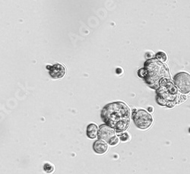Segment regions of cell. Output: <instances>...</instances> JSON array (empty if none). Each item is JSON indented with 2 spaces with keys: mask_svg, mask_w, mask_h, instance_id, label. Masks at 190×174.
<instances>
[{
  "mask_svg": "<svg viewBox=\"0 0 190 174\" xmlns=\"http://www.w3.org/2000/svg\"><path fill=\"white\" fill-rule=\"evenodd\" d=\"M101 116L107 125L112 127L117 133L126 131L130 124V110L122 102H115L104 106Z\"/></svg>",
  "mask_w": 190,
  "mask_h": 174,
  "instance_id": "1",
  "label": "cell"
},
{
  "mask_svg": "<svg viewBox=\"0 0 190 174\" xmlns=\"http://www.w3.org/2000/svg\"><path fill=\"white\" fill-rule=\"evenodd\" d=\"M138 75L145 79L146 82L155 89L160 88L171 79L167 66L156 59L148 60L145 67L138 71Z\"/></svg>",
  "mask_w": 190,
  "mask_h": 174,
  "instance_id": "2",
  "label": "cell"
},
{
  "mask_svg": "<svg viewBox=\"0 0 190 174\" xmlns=\"http://www.w3.org/2000/svg\"><path fill=\"white\" fill-rule=\"evenodd\" d=\"M158 93L160 95L158 98H160V101L158 102L163 105L169 106V104H173L174 105L176 97H178L176 88L173 86L171 81L165 83L160 86V88H158Z\"/></svg>",
  "mask_w": 190,
  "mask_h": 174,
  "instance_id": "3",
  "label": "cell"
},
{
  "mask_svg": "<svg viewBox=\"0 0 190 174\" xmlns=\"http://www.w3.org/2000/svg\"><path fill=\"white\" fill-rule=\"evenodd\" d=\"M132 118L135 126L141 129H147L152 125L153 117L148 111L142 109L134 110Z\"/></svg>",
  "mask_w": 190,
  "mask_h": 174,
  "instance_id": "4",
  "label": "cell"
},
{
  "mask_svg": "<svg viewBox=\"0 0 190 174\" xmlns=\"http://www.w3.org/2000/svg\"><path fill=\"white\" fill-rule=\"evenodd\" d=\"M98 137L101 140L114 146L119 143V138L116 135L115 129L104 124L100 126L98 130Z\"/></svg>",
  "mask_w": 190,
  "mask_h": 174,
  "instance_id": "5",
  "label": "cell"
},
{
  "mask_svg": "<svg viewBox=\"0 0 190 174\" xmlns=\"http://www.w3.org/2000/svg\"><path fill=\"white\" fill-rule=\"evenodd\" d=\"M174 83L176 88L183 93L190 92V75L187 72H179L174 77Z\"/></svg>",
  "mask_w": 190,
  "mask_h": 174,
  "instance_id": "6",
  "label": "cell"
},
{
  "mask_svg": "<svg viewBox=\"0 0 190 174\" xmlns=\"http://www.w3.org/2000/svg\"><path fill=\"white\" fill-rule=\"evenodd\" d=\"M47 68L50 69V75L53 78H62L65 75V68L60 64L54 65L53 66H50V68L47 67Z\"/></svg>",
  "mask_w": 190,
  "mask_h": 174,
  "instance_id": "7",
  "label": "cell"
},
{
  "mask_svg": "<svg viewBox=\"0 0 190 174\" xmlns=\"http://www.w3.org/2000/svg\"><path fill=\"white\" fill-rule=\"evenodd\" d=\"M93 149L95 152L97 153V154H99V155L105 154L108 150L107 143L101 140V139L100 140H97L94 143Z\"/></svg>",
  "mask_w": 190,
  "mask_h": 174,
  "instance_id": "8",
  "label": "cell"
},
{
  "mask_svg": "<svg viewBox=\"0 0 190 174\" xmlns=\"http://www.w3.org/2000/svg\"><path fill=\"white\" fill-rule=\"evenodd\" d=\"M98 130L99 129L97 125L93 123L90 124L87 128V135L88 138H91V139L97 138V136H98Z\"/></svg>",
  "mask_w": 190,
  "mask_h": 174,
  "instance_id": "9",
  "label": "cell"
},
{
  "mask_svg": "<svg viewBox=\"0 0 190 174\" xmlns=\"http://www.w3.org/2000/svg\"><path fill=\"white\" fill-rule=\"evenodd\" d=\"M43 170L46 173L51 174L55 170V167L51 163H45L43 165Z\"/></svg>",
  "mask_w": 190,
  "mask_h": 174,
  "instance_id": "10",
  "label": "cell"
},
{
  "mask_svg": "<svg viewBox=\"0 0 190 174\" xmlns=\"http://www.w3.org/2000/svg\"><path fill=\"white\" fill-rule=\"evenodd\" d=\"M156 59L160 62H166L167 59V55L163 52H158L156 54Z\"/></svg>",
  "mask_w": 190,
  "mask_h": 174,
  "instance_id": "11",
  "label": "cell"
},
{
  "mask_svg": "<svg viewBox=\"0 0 190 174\" xmlns=\"http://www.w3.org/2000/svg\"><path fill=\"white\" fill-rule=\"evenodd\" d=\"M119 138L122 142H126L129 139V136L127 133H122V135H120V136H119Z\"/></svg>",
  "mask_w": 190,
  "mask_h": 174,
  "instance_id": "12",
  "label": "cell"
},
{
  "mask_svg": "<svg viewBox=\"0 0 190 174\" xmlns=\"http://www.w3.org/2000/svg\"><path fill=\"white\" fill-rule=\"evenodd\" d=\"M148 111L149 112H153L154 110H153V108L152 107H149L148 108Z\"/></svg>",
  "mask_w": 190,
  "mask_h": 174,
  "instance_id": "13",
  "label": "cell"
}]
</instances>
